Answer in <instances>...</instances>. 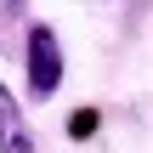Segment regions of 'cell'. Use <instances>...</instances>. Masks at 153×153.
Here are the masks:
<instances>
[{"label": "cell", "mask_w": 153, "mask_h": 153, "mask_svg": "<svg viewBox=\"0 0 153 153\" xmlns=\"http://www.w3.org/2000/svg\"><path fill=\"white\" fill-rule=\"evenodd\" d=\"M0 153H40L28 119H23V102L11 97V85L0 79Z\"/></svg>", "instance_id": "7a4b0ae2"}, {"label": "cell", "mask_w": 153, "mask_h": 153, "mask_svg": "<svg viewBox=\"0 0 153 153\" xmlns=\"http://www.w3.org/2000/svg\"><path fill=\"white\" fill-rule=\"evenodd\" d=\"M62 68H68V62H62L57 28H51V23H28V34H23V79H28V97H34V102L57 97Z\"/></svg>", "instance_id": "6da1fadb"}, {"label": "cell", "mask_w": 153, "mask_h": 153, "mask_svg": "<svg viewBox=\"0 0 153 153\" xmlns=\"http://www.w3.org/2000/svg\"><path fill=\"white\" fill-rule=\"evenodd\" d=\"M68 131H74V136H91V131H97V114H91V108H85V114H74V125H68Z\"/></svg>", "instance_id": "3957f363"}]
</instances>
